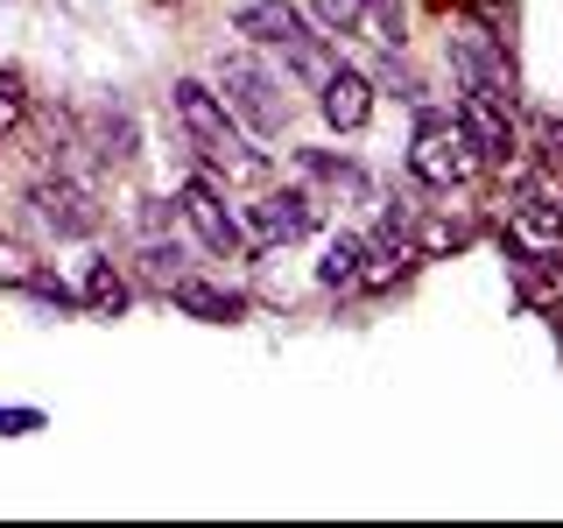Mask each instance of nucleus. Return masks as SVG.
Wrapping results in <instances>:
<instances>
[{"label":"nucleus","instance_id":"obj_1","mask_svg":"<svg viewBox=\"0 0 563 528\" xmlns=\"http://www.w3.org/2000/svg\"><path fill=\"white\" fill-rule=\"evenodd\" d=\"M176 120H184V134L205 148L211 169H225L233 184H268V155L246 148V141L233 134V113H225V99L211 92V85H198V78L176 85Z\"/></svg>","mask_w":563,"mask_h":528},{"label":"nucleus","instance_id":"obj_2","mask_svg":"<svg viewBox=\"0 0 563 528\" xmlns=\"http://www.w3.org/2000/svg\"><path fill=\"white\" fill-rule=\"evenodd\" d=\"M409 169L422 176V184H437V190H457L472 169H479V155H472L465 134H457V120H422L416 148H409Z\"/></svg>","mask_w":563,"mask_h":528},{"label":"nucleus","instance_id":"obj_3","mask_svg":"<svg viewBox=\"0 0 563 528\" xmlns=\"http://www.w3.org/2000/svg\"><path fill=\"white\" fill-rule=\"evenodd\" d=\"M219 85H225V113H240L254 134H282L275 78H268V70H261L254 57H225V64H219Z\"/></svg>","mask_w":563,"mask_h":528},{"label":"nucleus","instance_id":"obj_4","mask_svg":"<svg viewBox=\"0 0 563 528\" xmlns=\"http://www.w3.org/2000/svg\"><path fill=\"white\" fill-rule=\"evenodd\" d=\"M457 134L472 141V155H479V163H507V155H515V128H507V106H493V99H479V92L457 99Z\"/></svg>","mask_w":563,"mask_h":528},{"label":"nucleus","instance_id":"obj_5","mask_svg":"<svg viewBox=\"0 0 563 528\" xmlns=\"http://www.w3.org/2000/svg\"><path fill=\"white\" fill-rule=\"evenodd\" d=\"M35 211H43V226L49 233H64V240H78V233H92L99 226V205H92V190L85 184H70V176H57V184H35Z\"/></svg>","mask_w":563,"mask_h":528},{"label":"nucleus","instance_id":"obj_6","mask_svg":"<svg viewBox=\"0 0 563 528\" xmlns=\"http://www.w3.org/2000/svg\"><path fill=\"white\" fill-rule=\"evenodd\" d=\"M457 70H465V92H479L493 106H515V70H507V57L486 35H465V43H457Z\"/></svg>","mask_w":563,"mask_h":528},{"label":"nucleus","instance_id":"obj_7","mask_svg":"<svg viewBox=\"0 0 563 528\" xmlns=\"http://www.w3.org/2000/svg\"><path fill=\"white\" fill-rule=\"evenodd\" d=\"M317 106H324V120L339 134H352V128H366V113H374V85H366L360 70H339V64H331V78L317 85Z\"/></svg>","mask_w":563,"mask_h":528},{"label":"nucleus","instance_id":"obj_8","mask_svg":"<svg viewBox=\"0 0 563 528\" xmlns=\"http://www.w3.org/2000/svg\"><path fill=\"white\" fill-rule=\"evenodd\" d=\"M184 219L198 226V240L211 246V254H240V246H246V233H240V219H233V211H225L219 198H211L205 184H190V190H184Z\"/></svg>","mask_w":563,"mask_h":528},{"label":"nucleus","instance_id":"obj_9","mask_svg":"<svg viewBox=\"0 0 563 528\" xmlns=\"http://www.w3.org/2000/svg\"><path fill=\"white\" fill-rule=\"evenodd\" d=\"M233 29H240V35H254V43L289 50L296 35H303V14H296L289 0H246V8L233 14Z\"/></svg>","mask_w":563,"mask_h":528},{"label":"nucleus","instance_id":"obj_10","mask_svg":"<svg viewBox=\"0 0 563 528\" xmlns=\"http://www.w3.org/2000/svg\"><path fill=\"white\" fill-rule=\"evenodd\" d=\"M310 14L331 35H374V43H401V29H387L374 14V0H310Z\"/></svg>","mask_w":563,"mask_h":528},{"label":"nucleus","instance_id":"obj_11","mask_svg":"<svg viewBox=\"0 0 563 528\" xmlns=\"http://www.w3.org/2000/svg\"><path fill=\"white\" fill-rule=\"evenodd\" d=\"M254 219H261V233H268V240H303L310 226H317V211H310V198H296V190H282V198L254 205Z\"/></svg>","mask_w":563,"mask_h":528},{"label":"nucleus","instance_id":"obj_12","mask_svg":"<svg viewBox=\"0 0 563 528\" xmlns=\"http://www.w3.org/2000/svg\"><path fill=\"white\" fill-rule=\"evenodd\" d=\"M515 240H521V246H563V205L521 198V205H515Z\"/></svg>","mask_w":563,"mask_h":528},{"label":"nucleus","instance_id":"obj_13","mask_svg":"<svg viewBox=\"0 0 563 528\" xmlns=\"http://www.w3.org/2000/svg\"><path fill=\"white\" fill-rule=\"evenodd\" d=\"M169 289H176V304H184L190 317H219V324H225V317H240V296L211 289V282H190V275H176Z\"/></svg>","mask_w":563,"mask_h":528},{"label":"nucleus","instance_id":"obj_14","mask_svg":"<svg viewBox=\"0 0 563 528\" xmlns=\"http://www.w3.org/2000/svg\"><path fill=\"white\" fill-rule=\"evenodd\" d=\"M360 261H366V246L352 240V233H339L324 246V268H317V282H324V289H352V282H360Z\"/></svg>","mask_w":563,"mask_h":528},{"label":"nucleus","instance_id":"obj_15","mask_svg":"<svg viewBox=\"0 0 563 528\" xmlns=\"http://www.w3.org/2000/svg\"><path fill=\"white\" fill-rule=\"evenodd\" d=\"M85 304H92L99 317H120V310H128V282L113 275V261H92V275H85Z\"/></svg>","mask_w":563,"mask_h":528},{"label":"nucleus","instance_id":"obj_16","mask_svg":"<svg viewBox=\"0 0 563 528\" xmlns=\"http://www.w3.org/2000/svg\"><path fill=\"white\" fill-rule=\"evenodd\" d=\"M22 113H29V85H22V70H0V134L22 128Z\"/></svg>","mask_w":563,"mask_h":528},{"label":"nucleus","instance_id":"obj_17","mask_svg":"<svg viewBox=\"0 0 563 528\" xmlns=\"http://www.w3.org/2000/svg\"><path fill=\"white\" fill-rule=\"evenodd\" d=\"M416 246H422V254H451V246H465V219H430L416 233Z\"/></svg>","mask_w":563,"mask_h":528},{"label":"nucleus","instance_id":"obj_18","mask_svg":"<svg viewBox=\"0 0 563 528\" xmlns=\"http://www.w3.org/2000/svg\"><path fill=\"white\" fill-rule=\"evenodd\" d=\"M289 64L303 70L310 85H324V78H331V57H324V43H310V35H296V43H289Z\"/></svg>","mask_w":563,"mask_h":528},{"label":"nucleus","instance_id":"obj_19","mask_svg":"<svg viewBox=\"0 0 563 528\" xmlns=\"http://www.w3.org/2000/svg\"><path fill=\"white\" fill-rule=\"evenodd\" d=\"M141 268H148V282H176V275H184V254H176V246H148Z\"/></svg>","mask_w":563,"mask_h":528},{"label":"nucleus","instance_id":"obj_20","mask_svg":"<svg viewBox=\"0 0 563 528\" xmlns=\"http://www.w3.org/2000/svg\"><path fill=\"white\" fill-rule=\"evenodd\" d=\"M0 282H35V268H29V254L14 240H0Z\"/></svg>","mask_w":563,"mask_h":528},{"label":"nucleus","instance_id":"obj_21","mask_svg":"<svg viewBox=\"0 0 563 528\" xmlns=\"http://www.w3.org/2000/svg\"><path fill=\"white\" fill-rule=\"evenodd\" d=\"M395 275H401V261H395V254H374V261L360 268V289H387Z\"/></svg>","mask_w":563,"mask_h":528}]
</instances>
